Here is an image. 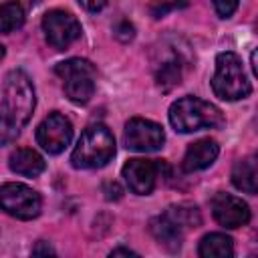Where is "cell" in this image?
Wrapping results in <instances>:
<instances>
[{
  "instance_id": "13",
  "label": "cell",
  "mask_w": 258,
  "mask_h": 258,
  "mask_svg": "<svg viewBox=\"0 0 258 258\" xmlns=\"http://www.w3.org/2000/svg\"><path fill=\"white\" fill-rule=\"evenodd\" d=\"M149 230H151L153 238H155L163 248H167L169 252L179 250L181 238H183V230H181L165 212L159 214L157 218H153V220L149 222Z\"/></svg>"
},
{
  "instance_id": "9",
  "label": "cell",
  "mask_w": 258,
  "mask_h": 258,
  "mask_svg": "<svg viewBox=\"0 0 258 258\" xmlns=\"http://www.w3.org/2000/svg\"><path fill=\"white\" fill-rule=\"evenodd\" d=\"M165 163L161 159H143L135 157L123 165V177L129 189L137 196H149L157 183L159 173L163 171Z\"/></svg>"
},
{
  "instance_id": "12",
  "label": "cell",
  "mask_w": 258,
  "mask_h": 258,
  "mask_svg": "<svg viewBox=\"0 0 258 258\" xmlns=\"http://www.w3.org/2000/svg\"><path fill=\"white\" fill-rule=\"evenodd\" d=\"M220 153V147L214 139H198L196 143H191L183 155V161H181V167L183 171L191 173V171H200V169H206L210 167L216 157Z\"/></svg>"
},
{
  "instance_id": "11",
  "label": "cell",
  "mask_w": 258,
  "mask_h": 258,
  "mask_svg": "<svg viewBox=\"0 0 258 258\" xmlns=\"http://www.w3.org/2000/svg\"><path fill=\"white\" fill-rule=\"evenodd\" d=\"M212 214L224 228H240L250 222V208L242 198L232 194H216L212 198Z\"/></svg>"
},
{
  "instance_id": "24",
  "label": "cell",
  "mask_w": 258,
  "mask_h": 258,
  "mask_svg": "<svg viewBox=\"0 0 258 258\" xmlns=\"http://www.w3.org/2000/svg\"><path fill=\"white\" fill-rule=\"evenodd\" d=\"M32 254H54V250H52L48 244H42V242H40V244L32 250Z\"/></svg>"
},
{
  "instance_id": "19",
  "label": "cell",
  "mask_w": 258,
  "mask_h": 258,
  "mask_svg": "<svg viewBox=\"0 0 258 258\" xmlns=\"http://www.w3.org/2000/svg\"><path fill=\"white\" fill-rule=\"evenodd\" d=\"M155 79H157V85L163 91H169L171 87L179 85V79H181V64H179V60L177 58H169V60L161 62L159 69H157Z\"/></svg>"
},
{
  "instance_id": "18",
  "label": "cell",
  "mask_w": 258,
  "mask_h": 258,
  "mask_svg": "<svg viewBox=\"0 0 258 258\" xmlns=\"http://www.w3.org/2000/svg\"><path fill=\"white\" fill-rule=\"evenodd\" d=\"M24 24V10L18 2L0 4V34H8Z\"/></svg>"
},
{
  "instance_id": "2",
  "label": "cell",
  "mask_w": 258,
  "mask_h": 258,
  "mask_svg": "<svg viewBox=\"0 0 258 258\" xmlns=\"http://www.w3.org/2000/svg\"><path fill=\"white\" fill-rule=\"evenodd\" d=\"M169 123L177 133H194L200 129L220 127L224 123V115L216 105L187 95L171 103Z\"/></svg>"
},
{
  "instance_id": "10",
  "label": "cell",
  "mask_w": 258,
  "mask_h": 258,
  "mask_svg": "<svg viewBox=\"0 0 258 258\" xmlns=\"http://www.w3.org/2000/svg\"><path fill=\"white\" fill-rule=\"evenodd\" d=\"M73 139V125L71 121L60 113H48V117L42 119V123L36 129V141L38 145L50 153L56 155L67 149V145Z\"/></svg>"
},
{
  "instance_id": "3",
  "label": "cell",
  "mask_w": 258,
  "mask_h": 258,
  "mask_svg": "<svg viewBox=\"0 0 258 258\" xmlns=\"http://www.w3.org/2000/svg\"><path fill=\"white\" fill-rule=\"evenodd\" d=\"M115 155V137L105 125H91L83 131L73 149L71 163L77 169L103 167Z\"/></svg>"
},
{
  "instance_id": "4",
  "label": "cell",
  "mask_w": 258,
  "mask_h": 258,
  "mask_svg": "<svg viewBox=\"0 0 258 258\" xmlns=\"http://www.w3.org/2000/svg\"><path fill=\"white\" fill-rule=\"evenodd\" d=\"M212 91L222 101H238L250 95L252 85L236 52L226 50L216 56V73L212 77Z\"/></svg>"
},
{
  "instance_id": "22",
  "label": "cell",
  "mask_w": 258,
  "mask_h": 258,
  "mask_svg": "<svg viewBox=\"0 0 258 258\" xmlns=\"http://www.w3.org/2000/svg\"><path fill=\"white\" fill-rule=\"evenodd\" d=\"M123 189L113 181V183H105V198L107 200H121Z\"/></svg>"
},
{
  "instance_id": "20",
  "label": "cell",
  "mask_w": 258,
  "mask_h": 258,
  "mask_svg": "<svg viewBox=\"0 0 258 258\" xmlns=\"http://www.w3.org/2000/svg\"><path fill=\"white\" fill-rule=\"evenodd\" d=\"M238 2H240V0H214V8H216V12H218L222 18H228V16H232V14L236 12Z\"/></svg>"
},
{
  "instance_id": "7",
  "label": "cell",
  "mask_w": 258,
  "mask_h": 258,
  "mask_svg": "<svg viewBox=\"0 0 258 258\" xmlns=\"http://www.w3.org/2000/svg\"><path fill=\"white\" fill-rule=\"evenodd\" d=\"M42 32L46 36V42L52 48L64 50L81 36L83 28H81V22L77 20V16H73L71 12L50 10L42 18Z\"/></svg>"
},
{
  "instance_id": "1",
  "label": "cell",
  "mask_w": 258,
  "mask_h": 258,
  "mask_svg": "<svg viewBox=\"0 0 258 258\" xmlns=\"http://www.w3.org/2000/svg\"><path fill=\"white\" fill-rule=\"evenodd\" d=\"M32 81L24 71H10L0 103V147L16 141L34 111Z\"/></svg>"
},
{
  "instance_id": "8",
  "label": "cell",
  "mask_w": 258,
  "mask_h": 258,
  "mask_svg": "<svg viewBox=\"0 0 258 258\" xmlns=\"http://www.w3.org/2000/svg\"><path fill=\"white\" fill-rule=\"evenodd\" d=\"M123 141H125L127 149L147 153V151H157V149L163 147L165 133H163L161 125H157V123H153L149 119L135 117V119L127 121L125 133H123Z\"/></svg>"
},
{
  "instance_id": "25",
  "label": "cell",
  "mask_w": 258,
  "mask_h": 258,
  "mask_svg": "<svg viewBox=\"0 0 258 258\" xmlns=\"http://www.w3.org/2000/svg\"><path fill=\"white\" fill-rule=\"evenodd\" d=\"M111 256H137L133 250H127V248H117L111 252Z\"/></svg>"
},
{
  "instance_id": "17",
  "label": "cell",
  "mask_w": 258,
  "mask_h": 258,
  "mask_svg": "<svg viewBox=\"0 0 258 258\" xmlns=\"http://www.w3.org/2000/svg\"><path fill=\"white\" fill-rule=\"evenodd\" d=\"M165 214L185 232V230H191V228H198L202 224V216H200V210L191 204H177V206H169L165 210Z\"/></svg>"
},
{
  "instance_id": "26",
  "label": "cell",
  "mask_w": 258,
  "mask_h": 258,
  "mask_svg": "<svg viewBox=\"0 0 258 258\" xmlns=\"http://www.w3.org/2000/svg\"><path fill=\"white\" fill-rule=\"evenodd\" d=\"M4 54H6V48H4V46H2V44H0V60H2V58H4Z\"/></svg>"
},
{
  "instance_id": "16",
  "label": "cell",
  "mask_w": 258,
  "mask_h": 258,
  "mask_svg": "<svg viewBox=\"0 0 258 258\" xmlns=\"http://www.w3.org/2000/svg\"><path fill=\"white\" fill-rule=\"evenodd\" d=\"M198 252L202 258H230L234 254V244L230 236L214 232V234H206L200 240Z\"/></svg>"
},
{
  "instance_id": "23",
  "label": "cell",
  "mask_w": 258,
  "mask_h": 258,
  "mask_svg": "<svg viewBox=\"0 0 258 258\" xmlns=\"http://www.w3.org/2000/svg\"><path fill=\"white\" fill-rule=\"evenodd\" d=\"M79 2H81V6H83L85 10H89V12H99V10H103L105 4H107V0H79Z\"/></svg>"
},
{
  "instance_id": "6",
  "label": "cell",
  "mask_w": 258,
  "mask_h": 258,
  "mask_svg": "<svg viewBox=\"0 0 258 258\" xmlns=\"http://www.w3.org/2000/svg\"><path fill=\"white\" fill-rule=\"evenodd\" d=\"M40 208L42 200L32 187L16 181L0 185V210L8 216L16 220H32L40 214Z\"/></svg>"
},
{
  "instance_id": "14",
  "label": "cell",
  "mask_w": 258,
  "mask_h": 258,
  "mask_svg": "<svg viewBox=\"0 0 258 258\" xmlns=\"http://www.w3.org/2000/svg\"><path fill=\"white\" fill-rule=\"evenodd\" d=\"M8 165L14 173L24 175V177H36L46 167L42 155L36 153L34 149H28V147H20V149L12 151L8 157Z\"/></svg>"
},
{
  "instance_id": "15",
  "label": "cell",
  "mask_w": 258,
  "mask_h": 258,
  "mask_svg": "<svg viewBox=\"0 0 258 258\" xmlns=\"http://www.w3.org/2000/svg\"><path fill=\"white\" fill-rule=\"evenodd\" d=\"M232 183L240 191L256 194V189H258V171H256V159L252 155L236 161V165L232 169Z\"/></svg>"
},
{
  "instance_id": "5",
  "label": "cell",
  "mask_w": 258,
  "mask_h": 258,
  "mask_svg": "<svg viewBox=\"0 0 258 258\" xmlns=\"http://www.w3.org/2000/svg\"><path fill=\"white\" fill-rule=\"evenodd\" d=\"M54 73L62 79L64 93L75 105H85L95 93V67L87 58H69L54 67Z\"/></svg>"
},
{
  "instance_id": "21",
  "label": "cell",
  "mask_w": 258,
  "mask_h": 258,
  "mask_svg": "<svg viewBox=\"0 0 258 258\" xmlns=\"http://www.w3.org/2000/svg\"><path fill=\"white\" fill-rule=\"evenodd\" d=\"M115 36H117L119 40H123V42L131 40V38L135 36V28H133V24H131V22H127V20L119 22V24L115 26Z\"/></svg>"
}]
</instances>
